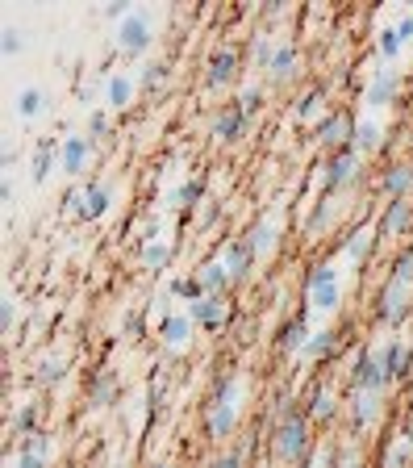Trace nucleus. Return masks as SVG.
<instances>
[{
    "label": "nucleus",
    "instance_id": "nucleus-37",
    "mask_svg": "<svg viewBox=\"0 0 413 468\" xmlns=\"http://www.w3.org/2000/svg\"><path fill=\"white\" fill-rule=\"evenodd\" d=\"M397 51H401V33H397V30H384L380 33V55H397Z\"/></svg>",
    "mask_w": 413,
    "mask_h": 468
},
{
    "label": "nucleus",
    "instance_id": "nucleus-15",
    "mask_svg": "<svg viewBox=\"0 0 413 468\" xmlns=\"http://www.w3.org/2000/svg\"><path fill=\"white\" fill-rule=\"evenodd\" d=\"M380 188H384V193H392L397 201H401V196H409V188H413V167H409V164H392L389 172H384Z\"/></svg>",
    "mask_w": 413,
    "mask_h": 468
},
{
    "label": "nucleus",
    "instance_id": "nucleus-17",
    "mask_svg": "<svg viewBox=\"0 0 413 468\" xmlns=\"http://www.w3.org/2000/svg\"><path fill=\"white\" fill-rule=\"evenodd\" d=\"M409 218H413V205H409V196H401V201H392L389 205V214H384V222H380V234H401L405 226H409Z\"/></svg>",
    "mask_w": 413,
    "mask_h": 468
},
{
    "label": "nucleus",
    "instance_id": "nucleus-40",
    "mask_svg": "<svg viewBox=\"0 0 413 468\" xmlns=\"http://www.w3.org/2000/svg\"><path fill=\"white\" fill-rule=\"evenodd\" d=\"M88 130H92V134H105V130H109V113L97 110V113H92V121H88Z\"/></svg>",
    "mask_w": 413,
    "mask_h": 468
},
{
    "label": "nucleus",
    "instance_id": "nucleus-41",
    "mask_svg": "<svg viewBox=\"0 0 413 468\" xmlns=\"http://www.w3.org/2000/svg\"><path fill=\"white\" fill-rule=\"evenodd\" d=\"M17 51H22V33L5 30V55H17Z\"/></svg>",
    "mask_w": 413,
    "mask_h": 468
},
{
    "label": "nucleus",
    "instance_id": "nucleus-22",
    "mask_svg": "<svg viewBox=\"0 0 413 468\" xmlns=\"http://www.w3.org/2000/svg\"><path fill=\"white\" fill-rule=\"evenodd\" d=\"M247 121H250V118L239 110V105L221 110V118H218V138H226V142H230V138H239V134L247 130Z\"/></svg>",
    "mask_w": 413,
    "mask_h": 468
},
{
    "label": "nucleus",
    "instance_id": "nucleus-11",
    "mask_svg": "<svg viewBox=\"0 0 413 468\" xmlns=\"http://www.w3.org/2000/svg\"><path fill=\"white\" fill-rule=\"evenodd\" d=\"M296 63H301L296 51L288 43H280V46H276V55H272V63H268V76H272L276 84H288V80L296 76Z\"/></svg>",
    "mask_w": 413,
    "mask_h": 468
},
{
    "label": "nucleus",
    "instance_id": "nucleus-20",
    "mask_svg": "<svg viewBox=\"0 0 413 468\" xmlns=\"http://www.w3.org/2000/svg\"><path fill=\"white\" fill-rule=\"evenodd\" d=\"M196 281H201L205 297H221V289L230 284V276H226V268H221V263L213 260V263H201V272H196Z\"/></svg>",
    "mask_w": 413,
    "mask_h": 468
},
{
    "label": "nucleus",
    "instance_id": "nucleus-32",
    "mask_svg": "<svg viewBox=\"0 0 413 468\" xmlns=\"http://www.w3.org/2000/svg\"><path fill=\"white\" fill-rule=\"evenodd\" d=\"M317 113H322V92L314 88V92H309V97H305L301 105H296V118L309 121V118H317Z\"/></svg>",
    "mask_w": 413,
    "mask_h": 468
},
{
    "label": "nucleus",
    "instance_id": "nucleus-42",
    "mask_svg": "<svg viewBox=\"0 0 413 468\" xmlns=\"http://www.w3.org/2000/svg\"><path fill=\"white\" fill-rule=\"evenodd\" d=\"M196 196H201V180H192V185L180 188V205H192Z\"/></svg>",
    "mask_w": 413,
    "mask_h": 468
},
{
    "label": "nucleus",
    "instance_id": "nucleus-31",
    "mask_svg": "<svg viewBox=\"0 0 413 468\" xmlns=\"http://www.w3.org/2000/svg\"><path fill=\"white\" fill-rule=\"evenodd\" d=\"M42 92H38V88H25L22 97H17V113H22V118H33V113L42 110Z\"/></svg>",
    "mask_w": 413,
    "mask_h": 468
},
{
    "label": "nucleus",
    "instance_id": "nucleus-36",
    "mask_svg": "<svg viewBox=\"0 0 413 468\" xmlns=\"http://www.w3.org/2000/svg\"><path fill=\"white\" fill-rule=\"evenodd\" d=\"M259 100H263V92H259V88H247V92H242V97L234 100V105H239V110L247 113V118H250V113L259 110Z\"/></svg>",
    "mask_w": 413,
    "mask_h": 468
},
{
    "label": "nucleus",
    "instance_id": "nucleus-30",
    "mask_svg": "<svg viewBox=\"0 0 413 468\" xmlns=\"http://www.w3.org/2000/svg\"><path fill=\"white\" fill-rule=\"evenodd\" d=\"M33 377H38V385H55L59 377H63V364H59L55 356H46V359H38V372H33Z\"/></svg>",
    "mask_w": 413,
    "mask_h": 468
},
{
    "label": "nucleus",
    "instance_id": "nucleus-3",
    "mask_svg": "<svg viewBox=\"0 0 413 468\" xmlns=\"http://www.w3.org/2000/svg\"><path fill=\"white\" fill-rule=\"evenodd\" d=\"M305 452V414L288 410L284 423L272 431V456L276 460H296Z\"/></svg>",
    "mask_w": 413,
    "mask_h": 468
},
{
    "label": "nucleus",
    "instance_id": "nucleus-45",
    "mask_svg": "<svg viewBox=\"0 0 413 468\" xmlns=\"http://www.w3.org/2000/svg\"><path fill=\"white\" fill-rule=\"evenodd\" d=\"M397 33H401V43H409V38H413V17H405V22L397 25Z\"/></svg>",
    "mask_w": 413,
    "mask_h": 468
},
{
    "label": "nucleus",
    "instance_id": "nucleus-23",
    "mask_svg": "<svg viewBox=\"0 0 413 468\" xmlns=\"http://www.w3.org/2000/svg\"><path fill=\"white\" fill-rule=\"evenodd\" d=\"M59 151H63V167H67V172H71V176L84 172V164H88V138H67Z\"/></svg>",
    "mask_w": 413,
    "mask_h": 468
},
{
    "label": "nucleus",
    "instance_id": "nucleus-25",
    "mask_svg": "<svg viewBox=\"0 0 413 468\" xmlns=\"http://www.w3.org/2000/svg\"><path fill=\"white\" fill-rule=\"evenodd\" d=\"M380 410V393H368V389H355V426H368Z\"/></svg>",
    "mask_w": 413,
    "mask_h": 468
},
{
    "label": "nucleus",
    "instance_id": "nucleus-33",
    "mask_svg": "<svg viewBox=\"0 0 413 468\" xmlns=\"http://www.w3.org/2000/svg\"><path fill=\"white\" fill-rule=\"evenodd\" d=\"M51 167H55V151H51V147L33 155V180H46V176H51Z\"/></svg>",
    "mask_w": 413,
    "mask_h": 468
},
{
    "label": "nucleus",
    "instance_id": "nucleus-21",
    "mask_svg": "<svg viewBox=\"0 0 413 468\" xmlns=\"http://www.w3.org/2000/svg\"><path fill=\"white\" fill-rule=\"evenodd\" d=\"M105 97H109L113 110H121V105H130V100H134V80L126 76V72H113L109 84H105Z\"/></svg>",
    "mask_w": 413,
    "mask_h": 468
},
{
    "label": "nucleus",
    "instance_id": "nucleus-9",
    "mask_svg": "<svg viewBox=\"0 0 413 468\" xmlns=\"http://www.w3.org/2000/svg\"><path fill=\"white\" fill-rule=\"evenodd\" d=\"M239 76V51H218V55L209 59V76H205V84L209 88H221V84H230V80Z\"/></svg>",
    "mask_w": 413,
    "mask_h": 468
},
{
    "label": "nucleus",
    "instance_id": "nucleus-46",
    "mask_svg": "<svg viewBox=\"0 0 413 468\" xmlns=\"http://www.w3.org/2000/svg\"><path fill=\"white\" fill-rule=\"evenodd\" d=\"M105 13H109V17H126V13H130V5H126V0H117V5H109Z\"/></svg>",
    "mask_w": 413,
    "mask_h": 468
},
{
    "label": "nucleus",
    "instance_id": "nucleus-14",
    "mask_svg": "<svg viewBox=\"0 0 413 468\" xmlns=\"http://www.w3.org/2000/svg\"><path fill=\"white\" fill-rule=\"evenodd\" d=\"M397 88H401L397 72H376V80H371V88H368V105H389V100L397 97Z\"/></svg>",
    "mask_w": 413,
    "mask_h": 468
},
{
    "label": "nucleus",
    "instance_id": "nucleus-6",
    "mask_svg": "<svg viewBox=\"0 0 413 468\" xmlns=\"http://www.w3.org/2000/svg\"><path fill=\"white\" fill-rule=\"evenodd\" d=\"M355 126L359 121L351 118V113H330V118L317 126V138L326 142V147H334V151H343V147L355 138Z\"/></svg>",
    "mask_w": 413,
    "mask_h": 468
},
{
    "label": "nucleus",
    "instance_id": "nucleus-47",
    "mask_svg": "<svg viewBox=\"0 0 413 468\" xmlns=\"http://www.w3.org/2000/svg\"><path fill=\"white\" fill-rule=\"evenodd\" d=\"M155 468H172V464H155Z\"/></svg>",
    "mask_w": 413,
    "mask_h": 468
},
{
    "label": "nucleus",
    "instance_id": "nucleus-2",
    "mask_svg": "<svg viewBox=\"0 0 413 468\" xmlns=\"http://www.w3.org/2000/svg\"><path fill=\"white\" fill-rule=\"evenodd\" d=\"M409 297H413V255L397 260V272L384 284L380 293V322H401L409 314Z\"/></svg>",
    "mask_w": 413,
    "mask_h": 468
},
{
    "label": "nucleus",
    "instance_id": "nucleus-7",
    "mask_svg": "<svg viewBox=\"0 0 413 468\" xmlns=\"http://www.w3.org/2000/svg\"><path fill=\"white\" fill-rule=\"evenodd\" d=\"M188 318H192L196 327L218 330V327H226L230 305H226V297H201V301H192V310H188Z\"/></svg>",
    "mask_w": 413,
    "mask_h": 468
},
{
    "label": "nucleus",
    "instance_id": "nucleus-28",
    "mask_svg": "<svg viewBox=\"0 0 413 468\" xmlns=\"http://www.w3.org/2000/svg\"><path fill=\"white\" fill-rule=\"evenodd\" d=\"M355 147L359 151H376V147H380V126H376V121H359L355 126Z\"/></svg>",
    "mask_w": 413,
    "mask_h": 468
},
{
    "label": "nucleus",
    "instance_id": "nucleus-19",
    "mask_svg": "<svg viewBox=\"0 0 413 468\" xmlns=\"http://www.w3.org/2000/svg\"><path fill=\"white\" fill-rule=\"evenodd\" d=\"M188 330H192V318L188 314H172V318H164V343L167 348H188Z\"/></svg>",
    "mask_w": 413,
    "mask_h": 468
},
{
    "label": "nucleus",
    "instance_id": "nucleus-5",
    "mask_svg": "<svg viewBox=\"0 0 413 468\" xmlns=\"http://www.w3.org/2000/svg\"><path fill=\"white\" fill-rule=\"evenodd\" d=\"M218 263H221V268H226L230 284H239L242 276H247V268H250V263H255V251H250V243H247V239H230L226 247H221Z\"/></svg>",
    "mask_w": 413,
    "mask_h": 468
},
{
    "label": "nucleus",
    "instance_id": "nucleus-12",
    "mask_svg": "<svg viewBox=\"0 0 413 468\" xmlns=\"http://www.w3.org/2000/svg\"><path fill=\"white\" fill-rule=\"evenodd\" d=\"M355 155L351 151H338L334 159H330L326 164V185L330 188H343V185H351V180H355Z\"/></svg>",
    "mask_w": 413,
    "mask_h": 468
},
{
    "label": "nucleus",
    "instance_id": "nucleus-24",
    "mask_svg": "<svg viewBox=\"0 0 413 468\" xmlns=\"http://www.w3.org/2000/svg\"><path fill=\"white\" fill-rule=\"evenodd\" d=\"M276 348H280V351L309 348V335H305V318H293V322H288V327L280 330V339H276Z\"/></svg>",
    "mask_w": 413,
    "mask_h": 468
},
{
    "label": "nucleus",
    "instance_id": "nucleus-18",
    "mask_svg": "<svg viewBox=\"0 0 413 468\" xmlns=\"http://www.w3.org/2000/svg\"><path fill=\"white\" fill-rule=\"evenodd\" d=\"M46 456H51V439L42 431H33L22 447V468H46Z\"/></svg>",
    "mask_w": 413,
    "mask_h": 468
},
{
    "label": "nucleus",
    "instance_id": "nucleus-35",
    "mask_svg": "<svg viewBox=\"0 0 413 468\" xmlns=\"http://www.w3.org/2000/svg\"><path fill=\"white\" fill-rule=\"evenodd\" d=\"M113 393H117V385H113L109 377L100 372V377H97V389H92V402H100V406H105V402H113Z\"/></svg>",
    "mask_w": 413,
    "mask_h": 468
},
{
    "label": "nucleus",
    "instance_id": "nucleus-8",
    "mask_svg": "<svg viewBox=\"0 0 413 468\" xmlns=\"http://www.w3.org/2000/svg\"><path fill=\"white\" fill-rule=\"evenodd\" d=\"M117 43L130 51V55H142L146 46H151V25H146V17H126L117 30Z\"/></svg>",
    "mask_w": 413,
    "mask_h": 468
},
{
    "label": "nucleus",
    "instance_id": "nucleus-27",
    "mask_svg": "<svg viewBox=\"0 0 413 468\" xmlns=\"http://www.w3.org/2000/svg\"><path fill=\"white\" fill-rule=\"evenodd\" d=\"M376 234H380L376 226L355 230V234H351V243H347V255H351V260H363V255H368V247L376 243Z\"/></svg>",
    "mask_w": 413,
    "mask_h": 468
},
{
    "label": "nucleus",
    "instance_id": "nucleus-16",
    "mask_svg": "<svg viewBox=\"0 0 413 468\" xmlns=\"http://www.w3.org/2000/svg\"><path fill=\"white\" fill-rule=\"evenodd\" d=\"M247 243H250V251H255V260H263V255L272 251V243H276V218L272 214L255 222V230L247 234Z\"/></svg>",
    "mask_w": 413,
    "mask_h": 468
},
{
    "label": "nucleus",
    "instance_id": "nucleus-1",
    "mask_svg": "<svg viewBox=\"0 0 413 468\" xmlns=\"http://www.w3.org/2000/svg\"><path fill=\"white\" fill-rule=\"evenodd\" d=\"M242 377H226L213 393V402H209V414H205V426L213 439H226L234 435V426H239V410H242Z\"/></svg>",
    "mask_w": 413,
    "mask_h": 468
},
{
    "label": "nucleus",
    "instance_id": "nucleus-10",
    "mask_svg": "<svg viewBox=\"0 0 413 468\" xmlns=\"http://www.w3.org/2000/svg\"><path fill=\"white\" fill-rule=\"evenodd\" d=\"M105 209H109V185H88L84 193H80V214L76 218H84V222H92V218H100V214H105Z\"/></svg>",
    "mask_w": 413,
    "mask_h": 468
},
{
    "label": "nucleus",
    "instance_id": "nucleus-43",
    "mask_svg": "<svg viewBox=\"0 0 413 468\" xmlns=\"http://www.w3.org/2000/svg\"><path fill=\"white\" fill-rule=\"evenodd\" d=\"M0 322H5V330L17 322V305H13V301H5V310H0Z\"/></svg>",
    "mask_w": 413,
    "mask_h": 468
},
{
    "label": "nucleus",
    "instance_id": "nucleus-13",
    "mask_svg": "<svg viewBox=\"0 0 413 468\" xmlns=\"http://www.w3.org/2000/svg\"><path fill=\"white\" fill-rule=\"evenodd\" d=\"M384 359H389V377L397 381V377H405L409 372V364H413V343L409 339H397V343H389L384 348Z\"/></svg>",
    "mask_w": 413,
    "mask_h": 468
},
{
    "label": "nucleus",
    "instance_id": "nucleus-44",
    "mask_svg": "<svg viewBox=\"0 0 413 468\" xmlns=\"http://www.w3.org/2000/svg\"><path fill=\"white\" fill-rule=\"evenodd\" d=\"M30 426H33V410H22L17 414V431H30Z\"/></svg>",
    "mask_w": 413,
    "mask_h": 468
},
{
    "label": "nucleus",
    "instance_id": "nucleus-34",
    "mask_svg": "<svg viewBox=\"0 0 413 468\" xmlns=\"http://www.w3.org/2000/svg\"><path fill=\"white\" fill-rule=\"evenodd\" d=\"M330 414H334V393L317 389L314 393V418H330Z\"/></svg>",
    "mask_w": 413,
    "mask_h": 468
},
{
    "label": "nucleus",
    "instance_id": "nucleus-29",
    "mask_svg": "<svg viewBox=\"0 0 413 468\" xmlns=\"http://www.w3.org/2000/svg\"><path fill=\"white\" fill-rule=\"evenodd\" d=\"M334 343H338L334 330H322V335L309 339V348H305V351H309V359H326L330 351H334Z\"/></svg>",
    "mask_w": 413,
    "mask_h": 468
},
{
    "label": "nucleus",
    "instance_id": "nucleus-39",
    "mask_svg": "<svg viewBox=\"0 0 413 468\" xmlns=\"http://www.w3.org/2000/svg\"><path fill=\"white\" fill-rule=\"evenodd\" d=\"M242 464H247V452H242V447L230 452V456H221V460H213V468H242Z\"/></svg>",
    "mask_w": 413,
    "mask_h": 468
},
{
    "label": "nucleus",
    "instance_id": "nucleus-38",
    "mask_svg": "<svg viewBox=\"0 0 413 468\" xmlns=\"http://www.w3.org/2000/svg\"><path fill=\"white\" fill-rule=\"evenodd\" d=\"M164 80H167V67L164 63H151V72L142 76V88H159Z\"/></svg>",
    "mask_w": 413,
    "mask_h": 468
},
{
    "label": "nucleus",
    "instance_id": "nucleus-26",
    "mask_svg": "<svg viewBox=\"0 0 413 468\" xmlns=\"http://www.w3.org/2000/svg\"><path fill=\"white\" fill-rule=\"evenodd\" d=\"M138 260H142V268H146V272H159V268L172 260V247H167V243H146Z\"/></svg>",
    "mask_w": 413,
    "mask_h": 468
},
{
    "label": "nucleus",
    "instance_id": "nucleus-4",
    "mask_svg": "<svg viewBox=\"0 0 413 468\" xmlns=\"http://www.w3.org/2000/svg\"><path fill=\"white\" fill-rule=\"evenodd\" d=\"M305 301L314 305V310H334L338 305V272L330 263H317L309 281H305Z\"/></svg>",
    "mask_w": 413,
    "mask_h": 468
}]
</instances>
